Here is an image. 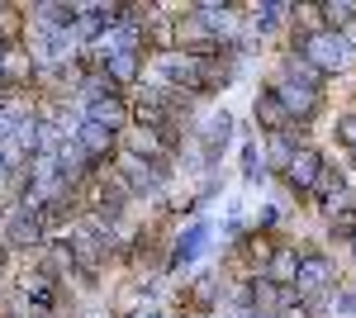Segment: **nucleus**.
Here are the masks:
<instances>
[{"mask_svg":"<svg viewBox=\"0 0 356 318\" xmlns=\"http://www.w3.org/2000/svg\"><path fill=\"white\" fill-rule=\"evenodd\" d=\"M285 81H295V86H304V90H318V86H323V72L309 67L304 57H285Z\"/></svg>","mask_w":356,"mask_h":318,"instance_id":"nucleus-17","label":"nucleus"},{"mask_svg":"<svg viewBox=\"0 0 356 318\" xmlns=\"http://www.w3.org/2000/svg\"><path fill=\"white\" fill-rule=\"evenodd\" d=\"M271 95L280 100V109H285L290 119H300V114L309 119V114L318 109V90H304V86H295V81H280Z\"/></svg>","mask_w":356,"mask_h":318,"instance_id":"nucleus-4","label":"nucleus"},{"mask_svg":"<svg viewBox=\"0 0 356 318\" xmlns=\"http://www.w3.org/2000/svg\"><path fill=\"white\" fill-rule=\"evenodd\" d=\"M318 15L328 19V29L342 33V24H352V19H356V5H352V0H328V5H318Z\"/></svg>","mask_w":356,"mask_h":318,"instance_id":"nucleus-19","label":"nucleus"},{"mask_svg":"<svg viewBox=\"0 0 356 318\" xmlns=\"http://www.w3.org/2000/svg\"><path fill=\"white\" fill-rule=\"evenodd\" d=\"M228 138H233V114H214L209 129H204V152H209V161H219V152H223Z\"/></svg>","mask_w":356,"mask_h":318,"instance_id":"nucleus-15","label":"nucleus"},{"mask_svg":"<svg viewBox=\"0 0 356 318\" xmlns=\"http://www.w3.org/2000/svg\"><path fill=\"white\" fill-rule=\"evenodd\" d=\"M76 143H81V152H86L90 161H100V157H105V152L114 148V133H110V129H100V124H90V119H86L81 129H76Z\"/></svg>","mask_w":356,"mask_h":318,"instance_id":"nucleus-10","label":"nucleus"},{"mask_svg":"<svg viewBox=\"0 0 356 318\" xmlns=\"http://www.w3.org/2000/svg\"><path fill=\"white\" fill-rule=\"evenodd\" d=\"M86 119H90V124H100V129H119V124H124V105H119V100H114V95H100V100H90V114H86Z\"/></svg>","mask_w":356,"mask_h":318,"instance_id":"nucleus-14","label":"nucleus"},{"mask_svg":"<svg viewBox=\"0 0 356 318\" xmlns=\"http://www.w3.org/2000/svg\"><path fill=\"white\" fill-rule=\"evenodd\" d=\"M318 171H323V157H318L314 148H295V157H290V166H285V176L295 181V190H314Z\"/></svg>","mask_w":356,"mask_h":318,"instance_id":"nucleus-7","label":"nucleus"},{"mask_svg":"<svg viewBox=\"0 0 356 318\" xmlns=\"http://www.w3.org/2000/svg\"><path fill=\"white\" fill-rule=\"evenodd\" d=\"M337 138L356 152V114H342V119H337Z\"/></svg>","mask_w":356,"mask_h":318,"instance_id":"nucleus-26","label":"nucleus"},{"mask_svg":"<svg viewBox=\"0 0 356 318\" xmlns=\"http://www.w3.org/2000/svg\"><path fill=\"white\" fill-rule=\"evenodd\" d=\"M209 233H214V228H209L204 218H195V223H191V233H181V242H176V257H171V266H186V262H195V257L204 252Z\"/></svg>","mask_w":356,"mask_h":318,"instance_id":"nucleus-8","label":"nucleus"},{"mask_svg":"<svg viewBox=\"0 0 356 318\" xmlns=\"http://www.w3.org/2000/svg\"><path fill=\"white\" fill-rule=\"evenodd\" d=\"M129 152H134V157H157V152H162V133L157 129H134V138H129Z\"/></svg>","mask_w":356,"mask_h":318,"instance_id":"nucleus-18","label":"nucleus"},{"mask_svg":"<svg viewBox=\"0 0 356 318\" xmlns=\"http://www.w3.org/2000/svg\"><path fill=\"white\" fill-rule=\"evenodd\" d=\"M162 72L181 86H204V57L195 53H166L162 57Z\"/></svg>","mask_w":356,"mask_h":318,"instance_id":"nucleus-6","label":"nucleus"},{"mask_svg":"<svg viewBox=\"0 0 356 318\" xmlns=\"http://www.w3.org/2000/svg\"><path fill=\"white\" fill-rule=\"evenodd\" d=\"M352 157H356V152H352Z\"/></svg>","mask_w":356,"mask_h":318,"instance_id":"nucleus-31","label":"nucleus"},{"mask_svg":"<svg viewBox=\"0 0 356 318\" xmlns=\"http://www.w3.org/2000/svg\"><path fill=\"white\" fill-rule=\"evenodd\" d=\"M138 129H152L157 119H162V100H138Z\"/></svg>","mask_w":356,"mask_h":318,"instance_id":"nucleus-24","label":"nucleus"},{"mask_svg":"<svg viewBox=\"0 0 356 318\" xmlns=\"http://www.w3.org/2000/svg\"><path fill=\"white\" fill-rule=\"evenodd\" d=\"M328 285H332V257H323V252H304V247H300L295 290H300V294H323Z\"/></svg>","mask_w":356,"mask_h":318,"instance_id":"nucleus-2","label":"nucleus"},{"mask_svg":"<svg viewBox=\"0 0 356 318\" xmlns=\"http://www.w3.org/2000/svg\"><path fill=\"white\" fill-rule=\"evenodd\" d=\"M266 152H271V166H290V157H295V143H290V129L285 133H271V143H266Z\"/></svg>","mask_w":356,"mask_h":318,"instance_id":"nucleus-20","label":"nucleus"},{"mask_svg":"<svg viewBox=\"0 0 356 318\" xmlns=\"http://www.w3.org/2000/svg\"><path fill=\"white\" fill-rule=\"evenodd\" d=\"M5 176H10V166H5V157H0V186H5Z\"/></svg>","mask_w":356,"mask_h":318,"instance_id":"nucleus-28","label":"nucleus"},{"mask_svg":"<svg viewBox=\"0 0 356 318\" xmlns=\"http://www.w3.org/2000/svg\"><path fill=\"white\" fill-rule=\"evenodd\" d=\"M33 77V62L24 48H5L0 53V81H29Z\"/></svg>","mask_w":356,"mask_h":318,"instance_id":"nucleus-16","label":"nucleus"},{"mask_svg":"<svg viewBox=\"0 0 356 318\" xmlns=\"http://www.w3.org/2000/svg\"><path fill=\"white\" fill-rule=\"evenodd\" d=\"M337 314H347V318H356V290H347V294H337Z\"/></svg>","mask_w":356,"mask_h":318,"instance_id":"nucleus-27","label":"nucleus"},{"mask_svg":"<svg viewBox=\"0 0 356 318\" xmlns=\"http://www.w3.org/2000/svg\"><path fill=\"white\" fill-rule=\"evenodd\" d=\"M247 318H266V314H247Z\"/></svg>","mask_w":356,"mask_h":318,"instance_id":"nucleus-29","label":"nucleus"},{"mask_svg":"<svg viewBox=\"0 0 356 318\" xmlns=\"http://www.w3.org/2000/svg\"><path fill=\"white\" fill-rule=\"evenodd\" d=\"M285 10H290V5H257V10H252V15H257V19H252L257 33H271V29L280 24V15H285Z\"/></svg>","mask_w":356,"mask_h":318,"instance_id":"nucleus-22","label":"nucleus"},{"mask_svg":"<svg viewBox=\"0 0 356 318\" xmlns=\"http://www.w3.org/2000/svg\"><path fill=\"white\" fill-rule=\"evenodd\" d=\"M332 233L337 238H356V209H332Z\"/></svg>","mask_w":356,"mask_h":318,"instance_id":"nucleus-23","label":"nucleus"},{"mask_svg":"<svg viewBox=\"0 0 356 318\" xmlns=\"http://www.w3.org/2000/svg\"><path fill=\"white\" fill-rule=\"evenodd\" d=\"M295 271H300V247H280L266 257V280L275 285H295Z\"/></svg>","mask_w":356,"mask_h":318,"instance_id":"nucleus-9","label":"nucleus"},{"mask_svg":"<svg viewBox=\"0 0 356 318\" xmlns=\"http://www.w3.org/2000/svg\"><path fill=\"white\" fill-rule=\"evenodd\" d=\"M0 53H5V43H0Z\"/></svg>","mask_w":356,"mask_h":318,"instance_id":"nucleus-30","label":"nucleus"},{"mask_svg":"<svg viewBox=\"0 0 356 318\" xmlns=\"http://www.w3.org/2000/svg\"><path fill=\"white\" fill-rule=\"evenodd\" d=\"M243 176H247V181H261V161H257V143H247V148H243Z\"/></svg>","mask_w":356,"mask_h":318,"instance_id":"nucleus-25","label":"nucleus"},{"mask_svg":"<svg viewBox=\"0 0 356 318\" xmlns=\"http://www.w3.org/2000/svg\"><path fill=\"white\" fill-rule=\"evenodd\" d=\"M300 57L309 67H318V72H342V67H352V38L347 33H337V29H314V33H304L300 38Z\"/></svg>","mask_w":356,"mask_h":318,"instance_id":"nucleus-1","label":"nucleus"},{"mask_svg":"<svg viewBox=\"0 0 356 318\" xmlns=\"http://www.w3.org/2000/svg\"><path fill=\"white\" fill-rule=\"evenodd\" d=\"M252 114H257V124H261V129H271V133H285V129H290V114H285V109H280V100H275V95H266V90L257 95Z\"/></svg>","mask_w":356,"mask_h":318,"instance_id":"nucleus-13","label":"nucleus"},{"mask_svg":"<svg viewBox=\"0 0 356 318\" xmlns=\"http://www.w3.org/2000/svg\"><path fill=\"white\" fill-rule=\"evenodd\" d=\"M24 294H29V299H38V314H43L48 299H53V280H48L43 271H38V276H24Z\"/></svg>","mask_w":356,"mask_h":318,"instance_id":"nucleus-21","label":"nucleus"},{"mask_svg":"<svg viewBox=\"0 0 356 318\" xmlns=\"http://www.w3.org/2000/svg\"><path fill=\"white\" fill-rule=\"evenodd\" d=\"M67 247H72V257L81 262V271H95V266H100V257H105V247H110V238H105V233H95L90 223H81V228L72 233V242H67Z\"/></svg>","mask_w":356,"mask_h":318,"instance_id":"nucleus-3","label":"nucleus"},{"mask_svg":"<svg viewBox=\"0 0 356 318\" xmlns=\"http://www.w3.org/2000/svg\"><path fill=\"white\" fill-rule=\"evenodd\" d=\"M5 238H10V247H43V218L15 209L10 223H5Z\"/></svg>","mask_w":356,"mask_h":318,"instance_id":"nucleus-5","label":"nucleus"},{"mask_svg":"<svg viewBox=\"0 0 356 318\" xmlns=\"http://www.w3.org/2000/svg\"><path fill=\"white\" fill-rule=\"evenodd\" d=\"M105 77H110L114 86H129V81H138V48L105 53Z\"/></svg>","mask_w":356,"mask_h":318,"instance_id":"nucleus-11","label":"nucleus"},{"mask_svg":"<svg viewBox=\"0 0 356 318\" xmlns=\"http://www.w3.org/2000/svg\"><path fill=\"white\" fill-rule=\"evenodd\" d=\"M195 19L204 24V33H233L238 29V19H233V5H195Z\"/></svg>","mask_w":356,"mask_h":318,"instance_id":"nucleus-12","label":"nucleus"}]
</instances>
